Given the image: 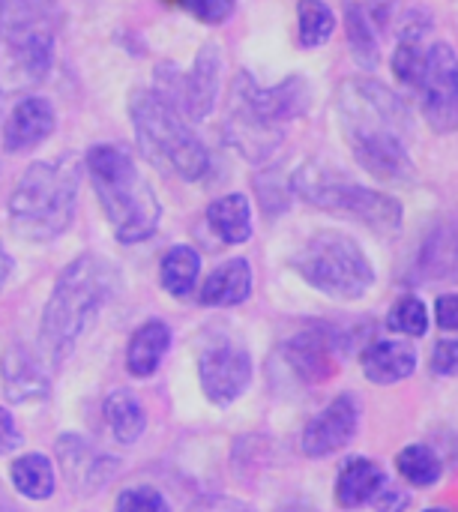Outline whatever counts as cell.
<instances>
[{
  "mask_svg": "<svg viewBox=\"0 0 458 512\" xmlns=\"http://www.w3.org/2000/svg\"><path fill=\"white\" fill-rule=\"evenodd\" d=\"M336 108L357 162L372 177L387 183L414 177V162L405 147L408 111L390 87L372 78H348L336 93Z\"/></svg>",
  "mask_w": 458,
  "mask_h": 512,
  "instance_id": "obj_1",
  "label": "cell"
},
{
  "mask_svg": "<svg viewBox=\"0 0 458 512\" xmlns=\"http://www.w3.org/2000/svg\"><path fill=\"white\" fill-rule=\"evenodd\" d=\"M117 294V267L102 255H81L75 258L57 279L51 300L42 315L39 351L42 357L57 366L63 363L90 321L102 312V306Z\"/></svg>",
  "mask_w": 458,
  "mask_h": 512,
  "instance_id": "obj_2",
  "label": "cell"
},
{
  "mask_svg": "<svg viewBox=\"0 0 458 512\" xmlns=\"http://www.w3.org/2000/svg\"><path fill=\"white\" fill-rule=\"evenodd\" d=\"M309 105L303 78H288L279 87H258L246 72L231 87V111L225 120V138L249 162H267L285 138V126Z\"/></svg>",
  "mask_w": 458,
  "mask_h": 512,
  "instance_id": "obj_3",
  "label": "cell"
},
{
  "mask_svg": "<svg viewBox=\"0 0 458 512\" xmlns=\"http://www.w3.org/2000/svg\"><path fill=\"white\" fill-rule=\"evenodd\" d=\"M87 171L117 240H147L159 225V201L132 156L123 147L99 144L87 153Z\"/></svg>",
  "mask_w": 458,
  "mask_h": 512,
  "instance_id": "obj_4",
  "label": "cell"
},
{
  "mask_svg": "<svg viewBox=\"0 0 458 512\" xmlns=\"http://www.w3.org/2000/svg\"><path fill=\"white\" fill-rule=\"evenodd\" d=\"M393 69L405 87L420 96L423 117L441 135L458 129V57L450 42H426V27L408 24Z\"/></svg>",
  "mask_w": 458,
  "mask_h": 512,
  "instance_id": "obj_5",
  "label": "cell"
},
{
  "mask_svg": "<svg viewBox=\"0 0 458 512\" xmlns=\"http://www.w3.org/2000/svg\"><path fill=\"white\" fill-rule=\"evenodd\" d=\"M57 0H0V93L30 90L51 69Z\"/></svg>",
  "mask_w": 458,
  "mask_h": 512,
  "instance_id": "obj_6",
  "label": "cell"
},
{
  "mask_svg": "<svg viewBox=\"0 0 458 512\" xmlns=\"http://www.w3.org/2000/svg\"><path fill=\"white\" fill-rule=\"evenodd\" d=\"M129 111L138 147L153 165L168 168L183 180H201L210 171L207 147L189 129L174 99L159 90H138L129 102Z\"/></svg>",
  "mask_w": 458,
  "mask_h": 512,
  "instance_id": "obj_7",
  "label": "cell"
},
{
  "mask_svg": "<svg viewBox=\"0 0 458 512\" xmlns=\"http://www.w3.org/2000/svg\"><path fill=\"white\" fill-rule=\"evenodd\" d=\"M78 198V165L72 162H33L15 192L9 195L12 231L24 240H54L75 216Z\"/></svg>",
  "mask_w": 458,
  "mask_h": 512,
  "instance_id": "obj_8",
  "label": "cell"
},
{
  "mask_svg": "<svg viewBox=\"0 0 458 512\" xmlns=\"http://www.w3.org/2000/svg\"><path fill=\"white\" fill-rule=\"evenodd\" d=\"M294 192L312 207L330 210L336 216H351L381 234H393L402 228V204L396 198L351 180L327 162L312 159L300 165V171L294 174Z\"/></svg>",
  "mask_w": 458,
  "mask_h": 512,
  "instance_id": "obj_9",
  "label": "cell"
},
{
  "mask_svg": "<svg viewBox=\"0 0 458 512\" xmlns=\"http://www.w3.org/2000/svg\"><path fill=\"white\" fill-rule=\"evenodd\" d=\"M294 267L312 288L339 300H357L375 282V270L363 249L336 231L315 234L294 258Z\"/></svg>",
  "mask_w": 458,
  "mask_h": 512,
  "instance_id": "obj_10",
  "label": "cell"
},
{
  "mask_svg": "<svg viewBox=\"0 0 458 512\" xmlns=\"http://www.w3.org/2000/svg\"><path fill=\"white\" fill-rule=\"evenodd\" d=\"M198 378L213 405H231L243 396V390L252 381V360L243 348L219 345L201 357Z\"/></svg>",
  "mask_w": 458,
  "mask_h": 512,
  "instance_id": "obj_11",
  "label": "cell"
},
{
  "mask_svg": "<svg viewBox=\"0 0 458 512\" xmlns=\"http://www.w3.org/2000/svg\"><path fill=\"white\" fill-rule=\"evenodd\" d=\"M357 423H360L357 402L351 396H339L306 426L303 450L309 456H330L345 444H351V438L357 435Z\"/></svg>",
  "mask_w": 458,
  "mask_h": 512,
  "instance_id": "obj_12",
  "label": "cell"
},
{
  "mask_svg": "<svg viewBox=\"0 0 458 512\" xmlns=\"http://www.w3.org/2000/svg\"><path fill=\"white\" fill-rule=\"evenodd\" d=\"M57 459L75 492H96L114 477V459L102 456L87 438L78 435H63L57 441Z\"/></svg>",
  "mask_w": 458,
  "mask_h": 512,
  "instance_id": "obj_13",
  "label": "cell"
},
{
  "mask_svg": "<svg viewBox=\"0 0 458 512\" xmlns=\"http://www.w3.org/2000/svg\"><path fill=\"white\" fill-rule=\"evenodd\" d=\"M54 123H57V117H54L51 102L42 96H27L12 108V114L3 126V147L9 153L30 150L54 132Z\"/></svg>",
  "mask_w": 458,
  "mask_h": 512,
  "instance_id": "obj_14",
  "label": "cell"
},
{
  "mask_svg": "<svg viewBox=\"0 0 458 512\" xmlns=\"http://www.w3.org/2000/svg\"><path fill=\"white\" fill-rule=\"evenodd\" d=\"M219 69H222V54L216 42H207L195 57V69L183 78L180 111L189 120H201L213 111L216 93H219Z\"/></svg>",
  "mask_w": 458,
  "mask_h": 512,
  "instance_id": "obj_15",
  "label": "cell"
},
{
  "mask_svg": "<svg viewBox=\"0 0 458 512\" xmlns=\"http://www.w3.org/2000/svg\"><path fill=\"white\" fill-rule=\"evenodd\" d=\"M0 381H3L6 399L15 402V405L42 402L48 396L45 372L33 363V357L21 345H12V348L3 351V357H0Z\"/></svg>",
  "mask_w": 458,
  "mask_h": 512,
  "instance_id": "obj_16",
  "label": "cell"
},
{
  "mask_svg": "<svg viewBox=\"0 0 458 512\" xmlns=\"http://www.w3.org/2000/svg\"><path fill=\"white\" fill-rule=\"evenodd\" d=\"M252 294V267L243 258H231L216 267L198 291L204 306H237Z\"/></svg>",
  "mask_w": 458,
  "mask_h": 512,
  "instance_id": "obj_17",
  "label": "cell"
},
{
  "mask_svg": "<svg viewBox=\"0 0 458 512\" xmlns=\"http://www.w3.org/2000/svg\"><path fill=\"white\" fill-rule=\"evenodd\" d=\"M417 369V351L405 342H375L363 351V372L375 384H399Z\"/></svg>",
  "mask_w": 458,
  "mask_h": 512,
  "instance_id": "obj_18",
  "label": "cell"
},
{
  "mask_svg": "<svg viewBox=\"0 0 458 512\" xmlns=\"http://www.w3.org/2000/svg\"><path fill=\"white\" fill-rule=\"evenodd\" d=\"M285 357L294 366V372L306 381H327L330 375H336V357H333V345L327 336L321 333H303L294 342L285 345Z\"/></svg>",
  "mask_w": 458,
  "mask_h": 512,
  "instance_id": "obj_19",
  "label": "cell"
},
{
  "mask_svg": "<svg viewBox=\"0 0 458 512\" xmlns=\"http://www.w3.org/2000/svg\"><path fill=\"white\" fill-rule=\"evenodd\" d=\"M384 489V471L369 462V459H351L345 462V468L339 471L336 480V501L345 510H357L369 501H375V495Z\"/></svg>",
  "mask_w": 458,
  "mask_h": 512,
  "instance_id": "obj_20",
  "label": "cell"
},
{
  "mask_svg": "<svg viewBox=\"0 0 458 512\" xmlns=\"http://www.w3.org/2000/svg\"><path fill=\"white\" fill-rule=\"evenodd\" d=\"M171 345V330L162 321H147L144 327L135 330V336L129 339V351H126V366L135 378H147L156 372V366L162 363L165 351Z\"/></svg>",
  "mask_w": 458,
  "mask_h": 512,
  "instance_id": "obj_21",
  "label": "cell"
},
{
  "mask_svg": "<svg viewBox=\"0 0 458 512\" xmlns=\"http://www.w3.org/2000/svg\"><path fill=\"white\" fill-rule=\"evenodd\" d=\"M210 228L225 243H246L252 237V207L246 195H225L210 204L207 210Z\"/></svg>",
  "mask_w": 458,
  "mask_h": 512,
  "instance_id": "obj_22",
  "label": "cell"
},
{
  "mask_svg": "<svg viewBox=\"0 0 458 512\" xmlns=\"http://www.w3.org/2000/svg\"><path fill=\"white\" fill-rule=\"evenodd\" d=\"M105 423L108 429L114 432L117 441L123 444H135L147 426V417H144V408L141 402L126 393V390H114L108 399H105Z\"/></svg>",
  "mask_w": 458,
  "mask_h": 512,
  "instance_id": "obj_23",
  "label": "cell"
},
{
  "mask_svg": "<svg viewBox=\"0 0 458 512\" xmlns=\"http://www.w3.org/2000/svg\"><path fill=\"white\" fill-rule=\"evenodd\" d=\"M9 477H12V486L24 498L45 501L54 492V468H51V462L42 453H27V456L15 459Z\"/></svg>",
  "mask_w": 458,
  "mask_h": 512,
  "instance_id": "obj_24",
  "label": "cell"
},
{
  "mask_svg": "<svg viewBox=\"0 0 458 512\" xmlns=\"http://www.w3.org/2000/svg\"><path fill=\"white\" fill-rule=\"evenodd\" d=\"M162 285L168 294L174 297H186L195 282H198V273H201V258L195 249L189 246H174L165 258H162Z\"/></svg>",
  "mask_w": 458,
  "mask_h": 512,
  "instance_id": "obj_25",
  "label": "cell"
},
{
  "mask_svg": "<svg viewBox=\"0 0 458 512\" xmlns=\"http://www.w3.org/2000/svg\"><path fill=\"white\" fill-rule=\"evenodd\" d=\"M336 27V15L327 3L321 0H300L297 9V33H300V45L303 48H318L333 36Z\"/></svg>",
  "mask_w": 458,
  "mask_h": 512,
  "instance_id": "obj_26",
  "label": "cell"
},
{
  "mask_svg": "<svg viewBox=\"0 0 458 512\" xmlns=\"http://www.w3.org/2000/svg\"><path fill=\"white\" fill-rule=\"evenodd\" d=\"M426 267L432 276L458 279V222L444 225L426 246Z\"/></svg>",
  "mask_w": 458,
  "mask_h": 512,
  "instance_id": "obj_27",
  "label": "cell"
},
{
  "mask_svg": "<svg viewBox=\"0 0 458 512\" xmlns=\"http://www.w3.org/2000/svg\"><path fill=\"white\" fill-rule=\"evenodd\" d=\"M399 474L411 486H435L441 480V459L429 447L411 444L399 453Z\"/></svg>",
  "mask_w": 458,
  "mask_h": 512,
  "instance_id": "obj_28",
  "label": "cell"
},
{
  "mask_svg": "<svg viewBox=\"0 0 458 512\" xmlns=\"http://www.w3.org/2000/svg\"><path fill=\"white\" fill-rule=\"evenodd\" d=\"M348 39H351L354 57L366 69H375V63H378V42H375V33H372V27H369V21H366L360 6L348 9Z\"/></svg>",
  "mask_w": 458,
  "mask_h": 512,
  "instance_id": "obj_29",
  "label": "cell"
},
{
  "mask_svg": "<svg viewBox=\"0 0 458 512\" xmlns=\"http://www.w3.org/2000/svg\"><path fill=\"white\" fill-rule=\"evenodd\" d=\"M387 327L402 336H423L429 330V312H426L423 300H417V297L399 300L387 318Z\"/></svg>",
  "mask_w": 458,
  "mask_h": 512,
  "instance_id": "obj_30",
  "label": "cell"
},
{
  "mask_svg": "<svg viewBox=\"0 0 458 512\" xmlns=\"http://www.w3.org/2000/svg\"><path fill=\"white\" fill-rule=\"evenodd\" d=\"M117 512H168V501L150 486H135L117 498Z\"/></svg>",
  "mask_w": 458,
  "mask_h": 512,
  "instance_id": "obj_31",
  "label": "cell"
},
{
  "mask_svg": "<svg viewBox=\"0 0 458 512\" xmlns=\"http://www.w3.org/2000/svg\"><path fill=\"white\" fill-rule=\"evenodd\" d=\"M186 9L204 24H222L234 12V0H186Z\"/></svg>",
  "mask_w": 458,
  "mask_h": 512,
  "instance_id": "obj_32",
  "label": "cell"
},
{
  "mask_svg": "<svg viewBox=\"0 0 458 512\" xmlns=\"http://www.w3.org/2000/svg\"><path fill=\"white\" fill-rule=\"evenodd\" d=\"M432 372L435 375H456L458 372V342L444 339L432 351Z\"/></svg>",
  "mask_w": 458,
  "mask_h": 512,
  "instance_id": "obj_33",
  "label": "cell"
},
{
  "mask_svg": "<svg viewBox=\"0 0 458 512\" xmlns=\"http://www.w3.org/2000/svg\"><path fill=\"white\" fill-rule=\"evenodd\" d=\"M21 447V432L15 426V420L9 417V411L0 408V453H12Z\"/></svg>",
  "mask_w": 458,
  "mask_h": 512,
  "instance_id": "obj_34",
  "label": "cell"
},
{
  "mask_svg": "<svg viewBox=\"0 0 458 512\" xmlns=\"http://www.w3.org/2000/svg\"><path fill=\"white\" fill-rule=\"evenodd\" d=\"M435 312H438V324H441L444 330H456L458 333V294L441 297L438 306H435Z\"/></svg>",
  "mask_w": 458,
  "mask_h": 512,
  "instance_id": "obj_35",
  "label": "cell"
},
{
  "mask_svg": "<svg viewBox=\"0 0 458 512\" xmlns=\"http://www.w3.org/2000/svg\"><path fill=\"white\" fill-rule=\"evenodd\" d=\"M405 504H408V495L405 492H399V489H381L378 495H375V507L378 512H402L405 510Z\"/></svg>",
  "mask_w": 458,
  "mask_h": 512,
  "instance_id": "obj_36",
  "label": "cell"
},
{
  "mask_svg": "<svg viewBox=\"0 0 458 512\" xmlns=\"http://www.w3.org/2000/svg\"><path fill=\"white\" fill-rule=\"evenodd\" d=\"M9 273H12V258L3 252V246H0V285L9 279Z\"/></svg>",
  "mask_w": 458,
  "mask_h": 512,
  "instance_id": "obj_37",
  "label": "cell"
},
{
  "mask_svg": "<svg viewBox=\"0 0 458 512\" xmlns=\"http://www.w3.org/2000/svg\"><path fill=\"white\" fill-rule=\"evenodd\" d=\"M426 512H447V510H426Z\"/></svg>",
  "mask_w": 458,
  "mask_h": 512,
  "instance_id": "obj_38",
  "label": "cell"
}]
</instances>
